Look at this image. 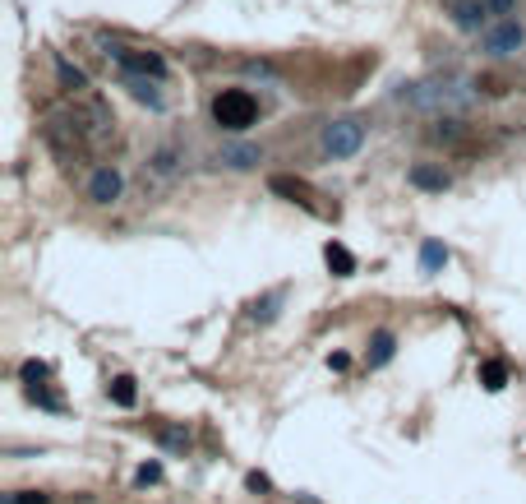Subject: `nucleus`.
I'll return each mask as SVG.
<instances>
[{"instance_id":"nucleus-14","label":"nucleus","mask_w":526,"mask_h":504,"mask_svg":"<svg viewBox=\"0 0 526 504\" xmlns=\"http://www.w3.org/2000/svg\"><path fill=\"white\" fill-rule=\"evenodd\" d=\"M323 264H328L338 278H351V273H355V255H351L342 241H328V246H323Z\"/></svg>"},{"instance_id":"nucleus-16","label":"nucleus","mask_w":526,"mask_h":504,"mask_svg":"<svg viewBox=\"0 0 526 504\" xmlns=\"http://www.w3.org/2000/svg\"><path fill=\"white\" fill-rule=\"evenodd\" d=\"M157 444L166 449V454H189V431L185 426H157Z\"/></svg>"},{"instance_id":"nucleus-2","label":"nucleus","mask_w":526,"mask_h":504,"mask_svg":"<svg viewBox=\"0 0 526 504\" xmlns=\"http://www.w3.org/2000/svg\"><path fill=\"white\" fill-rule=\"evenodd\" d=\"M106 56L121 65V74H153V79H166V61L148 46H121V42H106Z\"/></svg>"},{"instance_id":"nucleus-3","label":"nucleus","mask_w":526,"mask_h":504,"mask_svg":"<svg viewBox=\"0 0 526 504\" xmlns=\"http://www.w3.org/2000/svg\"><path fill=\"white\" fill-rule=\"evenodd\" d=\"M360 148H365V125L360 121H332V125H323V153L328 157H355Z\"/></svg>"},{"instance_id":"nucleus-19","label":"nucleus","mask_w":526,"mask_h":504,"mask_svg":"<svg viewBox=\"0 0 526 504\" xmlns=\"http://www.w3.org/2000/svg\"><path fill=\"white\" fill-rule=\"evenodd\" d=\"M28 403H38V407H46V412H65V403L55 393H46L42 384H28Z\"/></svg>"},{"instance_id":"nucleus-11","label":"nucleus","mask_w":526,"mask_h":504,"mask_svg":"<svg viewBox=\"0 0 526 504\" xmlns=\"http://www.w3.org/2000/svg\"><path fill=\"white\" fill-rule=\"evenodd\" d=\"M221 163H227L231 172H249L255 163H263V148H255V144H231V148H221Z\"/></svg>"},{"instance_id":"nucleus-7","label":"nucleus","mask_w":526,"mask_h":504,"mask_svg":"<svg viewBox=\"0 0 526 504\" xmlns=\"http://www.w3.org/2000/svg\"><path fill=\"white\" fill-rule=\"evenodd\" d=\"M406 185H415V190H425V195H443L453 185V176L443 172V167H434V163H411Z\"/></svg>"},{"instance_id":"nucleus-4","label":"nucleus","mask_w":526,"mask_h":504,"mask_svg":"<svg viewBox=\"0 0 526 504\" xmlns=\"http://www.w3.org/2000/svg\"><path fill=\"white\" fill-rule=\"evenodd\" d=\"M480 46H485V56L508 61V56H517V51L526 46V29L517 19H504V23H494V29L480 33Z\"/></svg>"},{"instance_id":"nucleus-1","label":"nucleus","mask_w":526,"mask_h":504,"mask_svg":"<svg viewBox=\"0 0 526 504\" xmlns=\"http://www.w3.org/2000/svg\"><path fill=\"white\" fill-rule=\"evenodd\" d=\"M208 112H213L217 130H227V135H245V130L259 121V97L249 88H221Z\"/></svg>"},{"instance_id":"nucleus-17","label":"nucleus","mask_w":526,"mask_h":504,"mask_svg":"<svg viewBox=\"0 0 526 504\" xmlns=\"http://www.w3.org/2000/svg\"><path fill=\"white\" fill-rule=\"evenodd\" d=\"M106 398H111L116 407H134V403H138V389H134L129 375H116V380L106 384Z\"/></svg>"},{"instance_id":"nucleus-20","label":"nucleus","mask_w":526,"mask_h":504,"mask_svg":"<svg viewBox=\"0 0 526 504\" xmlns=\"http://www.w3.org/2000/svg\"><path fill=\"white\" fill-rule=\"evenodd\" d=\"M0 504H51V495L46 491H14V495H5Z\"/></svg>"},{"instance_id":"nucleus-9","label":"nucleus","mask_w":526,"mask_h":504,"mask_svg":"<svg viewBox=\"0 0 526 504\" xmlns=\"http://www.w3.org/2000/svg\"><path fill=\"white\" fill-rule=\"evenodd\" d=\"M393 357H397V333L393 329H374L370 333V348H365V365L370 370H383Z\"/></svg>"},{"instance_id":"nucleus-24","label":"nucleus","mask_w":526,"mask_h":504,"mask_svg":"<svg viewBox=\"0 0 526 504\" xmlns=\"http://www.w3.org/2000/svg\"><path fill=\"white\" fill-rule=\"evenodd\" d=\"M245 486H249V491H259V495H263V491H272V482H268L263 472H249V476H245Z\"/></svg>"},{"instance_id":"nucleus-22","label":"nucleus","mask_w":526,"mask_h":504,"mask_svg":"<svg viewBox=\"0 0 526 504\" xmlns=\"http://www.w3.org/2000/svg\"><path fill=\"white\" fill-rule=\"evenodd\" d=\"M19 375H23V384H38V380H46V375H51V365H46V361H23Z\"/></svg>"},{"instance_id":"nucleus-15","label":"nucleus","mask_w":526,"mask_h":504,"mask_svg":"<svg viewBox=\"0 0 526 504\" xmlns=\"http://www.w3.org/2000/svg\"><path fill=\"white\" fill-rule=\"evenodd\" d=\"M448 246H438V241H425L421 246V273H443V269H448Z\"/></svg>"},{"instance_id":"nucleus-12","label":"nucleus","mask_w":526,"mask_h":504,"mask_svg":"<svg viewBox=\"0 0 526 504\" xmlns=\"http://www.w3.org/2000/svg\"><path fill=\"white\" fill-rule=\"evenodd\" d=\"M55 79H61V88H65V93H74V97L88 93V74H83L79 65H70L65 56H55Z\"/></svg>"},{"instance_id":"nucleus-8","label":"nucleus","mask_w":526,"mask_h":504,"mask_svg":"<svg viewBox=\"0 0 526 504\" xmlns=\"http://www.w3.org/2000/svg\"><path fill=\"white\" fill-rule=\"evenodd\" d=\"M485 19H489L485 0H453V23L462 33H485Z\"/></svg>"},{"instance_id":"nucleus-13","label":"nucleus","mask_w":526,"mask_h":504,"mask_svg":"<svg viewBox=\"0 0 526 504\" xmlns=\"http://www.w3.org/2000/svg\"><path fill=\"white\" fill-rule=\"evenodd\" d=\"M282 301H287V291H282V287L268 291V297H259V301H249V320H255V324H272V320H277V310H282Z\"/></svg>"},{"instance_id":"nucleus-26","label":"nucleus","mask_w":526,"mask_h":504,"mask_svg":"<svg viewBox=\"0 0 526 504\" xmlns=\"http://www.w3.org/2000/svg\"><path fill=\"white\" fill-rule=\"evenodd\" d=\"M328 365H332V370H346V365H351V357H346V352H332V357H328Z\"/></svg>"},{"instance_id":"nucleus-18","label":"nucleus","mask_w":526,"mask_h":504,"mask_svg":"<svg viewBox=\"0 0 526 504\" xmlns=\"http://www.w3.org/2000/svg\"><path fill=\"white\" fill-rule=\"evenodd\" d=\"M480 384L489 389V393H498L508 384V365L504 361H480Z\"/></svg>"},{"instance_id":"nucleus-21","label":"nucleus","mask_w":526,"mask_h":504,"mask_svg":"<svg viewBox=\"0 0 526 504\" xmlns=\"http://www.w3.org/2000/svg\"><path fill=\"white\" fill-rule=\"evenodd\" d=\"M457 135H462V125H457V121H438V125L430 130V139H438V144H453Z\"/></svg>"},{"instance_id":"nucleus-23","label":"nucleus","mask_w":526,"mask_h":504,"mask_svg":"<svg viewBox=\"0 0 526 504\" xmlns=\"http://www.w3.org/2000/svg\"><path fill=\"white\" fill-rule=\"evenodd\" d=\"M162 482V463H144L134 472V486H157Z\"/></svg>"},{"instance_id":"nucleus-10","label":"nucleus","mask_w":526,"mask_h":504,"mask_svg":"<svg viewBox=\"0 0 526 504\" xmlns=\"http://www.w3.org/2000/svg\"><path fill=\"white\" fill-rule=\"evenodd\" d=\"M162 79H153V74H125V88H129V97H138V102H148L153 112H162L166 107V97H162Z\"/></svg>"},{"instance_id":"nucleus-5","label":"nucleus","mask_w":526,"mask_h":504,"mask_svg":"<svg viewBox=\"0 0 526 504\" xmlns=\"http://www.w3.org/2000/svg\"><path fill=\"white\" fill-rule=\"evenodd\" d=\"M83 195H88V204H116V199L125 195V176H121V167H111V163L93 167L88 185H83Z\"/></svg>"},{"instance_id":"nucleus-6","label":"nucleus","mask_w":526,"mask_h":504,"mask_svg":"<svg viewBox=\"0 0 526 504\" xmlns=\"http://www.w3.org/2000/svg\"><path fill=\"white\" fill-rule=\"evenodd\" d=\"M268 190H272V195H287L291 204H300V208H305V214L323 218V208L314 204V190H310L305 181H291V176H272V181H268Z\"/></svg>"},{"instance_id":"nucleus-25","label":"nucleus","mask_w":526,"mask_h":504,"mask_svg":"<svg viewBox=\"0 0 526 504\" xmlns=\"http://www.w3.org/2000/svg\"><path fill=\"white\" fill-rule=\"evenodd\" d=\"M485 5H489V14H513L517 0H485Z\"/></svg>"}]
</instances>
